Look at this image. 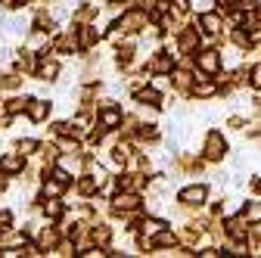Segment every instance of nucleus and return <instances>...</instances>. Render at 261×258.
<instances>
[{"label":"nucleus","mask_w":261,"mask_h":258,"mask_svg":"<svg viewBox=\"0 0 261 258\" xmlns=\"http://www.w3.org/2000/svg\"><path fill=\"white\" fill-rule=\"evenodd\" d=\"M112 202H115V205H112V212H118V215H121V212H124V215H130V212H137V209H140V196H137V190H121Z\"/></svg>","instance_id":"1"},{"label":"nucleus","mask_w":261,"mask_h":258,"mask_svg":"<svg viewBox=\"0 0 261 258\" xmlns=\"http://www.w3.org/2000/svg\"><path fill=\"white\" fill-rule=\"evenodd\" d=\"M196 69H199L202 75H218V69H221L218 50H202L199 56H196Z\"/></svg>","instance_id":"2"},{"label":"nucleus","mask_w":261,"mask_h":258,"mask_svg":"<svg viewBox=\"0 0 261 258\" xmlns=\"http://www.w3.org/2000/svg\"><path fill=\"white\" fill-rule=\"evenodd\" d=\"M124 31H140V28H146V16H143V10L140 7H130L124 16H121V22H118Z\"/></svg>","instance_id":"3"},{"label":"nucleus","mask_w":261,"mask_h":258,"mask_svg":"<svg viewBox=\"0 0 261 258\" xmlns=\"http://www.w3.org/2000/svg\"><path fill=\"white\" fill-rule=\"evenodd\" d=\"M202 152H205V159H212V162H215V159H221V156L227 152V140H224L218 131H212V134L205 137V149H202Z\"/></svg>","instance_id":"4"},{"label":"nucleus","mask_w":261,"mask_h":258,"mask_svg":"<svg viewBox=\"0 0 261 258\" xmlns=\"http://www.w3.org/2000/svg\"><path fill=\"white\" fill-rule=\"evenodd\" d=\"M180 202L184 205H202L205 202V187H187V190H180Z\"/></svg>","instance_id":"5"},{"label":"nucleus","mask_w":261,"mask_h":258,"mask_svg":"<svg viewBox=\"0 0 261 258\" xmlns=\"http://www.w3.org/2000/svg\"><path fill=\"white\" fill-rule=\"evenodd\" d=\"M0 171H4V174H16V171H22V152H10V156L0 159Z\"/></svg>","instance_id":"6"},{"label":"nucleus","mask_w":261,"mask_h":258,"mask_svg":"<svg viewBox=\"0 0 261 258\" xmlns=\"http://www.w3.org/2000/svg\"><path fill=\"white\" fill-rule=\"evenodd\" d=\"M227 227H230V237L233 240H246V234H249V218L243 215V218H233V221H227Z\"/></svg>","instance_id":"7"},{"label":"nucleus","mask_w":261,"mask_h":258,"mask_svg":"<svg viewBox=\"0 0 261 258\" xmlns=\"http://www.w3.org/2000/svg\"><path fill=\"white\" fill-rule=\"evenodd\" d=\"M28 115H31V121H44V118L50 115V103H44V100H31V103H28Z\"/></svg>","instance_id":"8"},{"label":"nucleus","mask_w":261,"mask_h":258,"mask_svg":"<svg viewBox=\"0 0 261 258\" xmlns=\"http://www.w3.org/2000/svg\"><path fill=\"white\" fill-rule=\"evenodd\" d=\"M196 47H199V35H196L193 28L180 31V53H193Z\"/></svg>","instance_id":"9"},{"label":"nucleus","mask_w":261,"mask_h":258,"mask_svg":"<svg viewBox=\"0 0 261 258\" xmlns=\"http://www.w3.org/2000/svg\"><path fill=\"white\" fill-rule=\"evenodd\" d=\"M121 124V112L112 109V106H103V115H100V127H118Z\"/></svg>","instance_id":"10"},{"label":"nucleus","mask_w":261,"mask_h":258,"mask_svg":"<svg viewBox=\"0 0 261 258\" xmlns=\"http://www.w3.org/2000/svg\"><path fill=\"white\" fill-rule=\"evenodd\" d=\"M149 69H152L155 75H165V72H171V59H168L165 53H155V56L149 59Z\"/></svg>","instance_id":"11"},{"label":"nucleus","mask_w":261,"mask_h":258,"mask_svg":"<svg viewBox=\"0 0 261 258\" xmlns=\"http://www.w3.org/2000/svg\"><path fill=\"white\" fill-rule=\"evenodd\" d=\"M38 75H41V78H47V81H53V78L59 75V66H56V59H41V66H38Z\"/></svg>","instance_id":"12"},{"label":"nucleus","mask_w":261,"mask_h":258,"mask_svg":"<svg viewBox=\"0 0 261 258\" xmlns=\"http://www.w3.org/2000/svg\"><path fill=\"white\" fill-rule=\"evenodd\" d=\"M199 25L208 31V35H218V28H221V16H218V13H205V16H199Z\"/></svg>","instance_id":"13"},{"label":"nucleus","mask_w":261,"mask_h":258,"mask_svg":"<svg viewBox=\"0 0 261 258\" xmlns=\"http://www.w3.org/2000/svg\"><path fill=\"white\" fill-rule=\"evenodd\" d=\"M93 41H96V31H93L90 25H84V28H81V35H78V47H81V50H90Z\"/></svg>","instance_id":"14"},{"label":"nucleus","mask_w":261,"mask_h":258,"mask_svg":"<svg viewBox=\"0 0 261 258\" xmlns=\"http://www.w3.org/2000/svg\"><path fill=\"white\" fill-rule=\"evenodd\" d=\"M28 103H31V100H25V96H16V100H10V103H7V112H10V115L28 112Z\"/></svg>","instance_id":"15"},{"label":"nucleus","mask_w":261,"mask_h":258,"mask_svg":"<svg viewBox=\"0 0 261 258\" xmlns=\"http://www.w3.org/2000/svg\"><path fill=\"white\" fill-rule=\"evenodd\" d=\"M152 243H155L159 249H168V246H174V243H177V237H174V234H168V230H159Z\"/></svg>","instance_id":"16"},{"label":"nucleus","mask_w":261,"mask_h":258,"mask_svg":"<svg viewBox=\"0 0 261 258\" xmlns=\"http://www.w3.org/2000/svg\"><path fill=\"white\" fill-rule=\"evenodd\" d=\"M118 187H121V190H140V187H143V177H140V174H127V177L118 180Z\"/></svg>","instance_id":"17"},{"label":"nucleus","mask_w":261,"mask_h":258,"mask_svg":"<svg viewBox=\"0 0 261 258\" xmlns=\"http://www.w3.org/2000/svg\"><path fill=\"white\" fill-rule=\"evenodd\" d=\"M96 187H100V180H96V177H81L78 180V193H81V196H90Z\"/></svg>","instance_id":"18"},{"label":"nucleus","mask_w":261,"mask_h":258,"mask_svg":"<svg viewBox=\"0 0 261 258\" xmlns=\"http://www.w3.org/2000/svg\"><path fill=\"white\" fill-rule=\"evenodd\" d=\"M56 50H62V53H69V50H81V47H78V41H75L72 35H62V38L56 41Z\"/></svg>","instance_id":"19"},{"label":"nucleus","mask_w":261,"mask_h":258,"mask_svg":"<svg viewBox=\"0 0 261 258\" xmlns=\"http://www.w3.org/2000/svg\"><path fill=\"white\" fill-rule=\"evenodd\" d=\"M62 190H65V184H62L59 177H53V180H47V184H44V196H59Z\"/></svg>","instance_id":"20"},{"label":"nucleus","mask_w":261,"mask_h":258,"mask_svg":"<svg viewBox=\"0 0 261 258\" xmlns=\"http://www.w3.org/2000/svg\"><path fill=\"white\" fill-rule=\"evenodd\" d=\"M106 243H109V227L96 224V227H93V246H106Z\"/></svg>","instance_id":"21"},{"label":"nucleus","mask_w":261,"mask_h":258,"mask_svg":"<svg viewBox=\"0 0 261 258\" xmlns=\"http://www.w3.org/2000/svg\"><path fill=\"white\" fill-rule=\"evenodd\" d=\"M137 100H140V103H159L162 96H159V90H152V87H143V90H137Z\"/></svg>","instance_id":"22"},{"label":"nucleus","mask_w":261,"mask_h":258,"mask_svg":"<svg viewBox=\"0 0 261 258\" xmlns=\"http://www.w3.org/2000/svg\"><path fill=\"white\" fill-rule=\"evenodd\" d=\"M215 90H218V87H215L212 81H202V84H196V87H193V93H196V96H202V100H205V96H215Z\"/></svg>","instance_id":"23"},{"label":"nucleus","mask_w":261,"mask_h":258,"mask_svg":"<svg viewBox=\"0 0 261 258\" xmlns=\"http://www.w3.org/2000/svg\"><path fill=\"white\" fill-rule=\"evenodd\" d=\"M25 243V237H19V234H7V237H0V249H13V246H22Z\"/></svg>","instance_id":"24"},{"label":"nucleus","mask_w":261,"mask_h":258,"mask_svg":"<svg viewBox=\"0 0 261 258\" xmlns=\"http://www.w3.org/2000/svg\"><path fill=\"white\" fill-rule=\"evenodd\" d=\"M140 227H143V237H155L162 227H165V224H162V221H152V218H149V221H143V224H140Z\"/></svg>","instance_id":"25"},{"label":"nucleus","mask_w":261,"mask_h":258,"mask_svg":"<svg viewBox=\"0 0 261 258\" xmlns=\"http://www.w3.org/2000/svg\"><path fill=\"white\" fill-rule=\"evenodd\" d=\"M44 212H47L50 218H59V215H62V205L56 202V196H47V202H44Z\"/></svg>","instance_id":"26"},{"label":"nucleus","mask_w":261,"mask_h":258,"mask_svg":"<svg viewBox=\"0 0 261 258\" xmlns=\"http://www.w3.org/2000/svg\"><path fill=\"white\" fill-rule=\"evenodd\" d=\"M56 243H59V237H56V230H50V227H47V230L41 234V249H53Z\"/></svg>","instance_id":"27"},{"label":"nucleus","mask_w":261,"mask_h":258,"mask_svg":"<svg viewBox=\"0 0 261 258\" xmlns=\"http://www.w3.org/2000/svg\"><path fill=\"white\" fill-rule=\"evenodd\" d=\"M174 87L177 90H190V72H174Z\"/></svg>","instance_id":"28"},{"label":"nucleus","mask_w":261,"mask_h":258,"mask_svg":"<svg viewBox=\"0 0 261 258\" xmlns=\"http://www.w3.org/2000/svg\"><path fill=\"white\" fill-rule=\"evenodd\" d=\"M246 218H249V221H261V202H252V205L246 209Z\"/></svg>","instance_id":"29"},{"label":"nucleus","mask_w":261,"mask_h":258,"mask_svg":"<svg viewBox=\"0 0 261 258\" xmlns=\"http://www.w3.org/2000/svg\"><path fill=\"white\" fill-rule=\"evenodd\" d=\"M233 44H237V47H249V44H252V38L246 35V31H237V35H233Z\"/></svg>","instance_id":"30"},{"label":"nucleus","mask_w":261,"mask_h":258,"mask_svg":"<svg viewBox=\"0 0 261 258\" xmlns=\"http://www.w3.org/2000/svg\"><path fill=\"white\" fill-rule=\"evenodd\" d=\"M62 149L69 152V156H78V152H81V149H78V143H75V140H69V137L62 140Z\"/></svg>","instance_id":"31"},{"label":"nucleus","mask_w":261,"mask_h":258,"mask_svg":"<svg viewBox=\"0 0 261 258\" xmlns=\"http://www.w3.org/2000/svg\"><path fill=\"white\" fill-rule=\"evenodd\" d=\"M35 149H38V143H35V140H22V143H19V152H22V156L35 152Z\"/></svg>","instance_id":"32"},{"label":"nucleus","mask_w":261,"mask_h":258,"mask_svg":"<svg viewBox=\"0 0 261 258\" xmlns=\"http://www.w3.org/2000/svg\"><path fill=\"white\" fill-rule=\"evenodd\" d=\"M10 224H13V218H10L7 212H0V234H7V230H10Z\"/></svg>","instance_id":"33"},{"label":"nucleus","mask_w":261,"mask_h":258,"mask_svg":"<svg viewBox=\"0 0 261 258\" xmlns=\"http://www.w3.org/2000/svg\"><path fill=\"white\" fill-rule=\"evenodd\" d=\"M19 69H22V72H31V69H35V59H31V56H22V59H19Z\"/></svg>","instance_id":"34"},{"label":"nucleus","mask_w":261,"mask_h":258,"mask_svg":"<svg viewBox=\"0 0 261 258\" xmlns=\"http://www.w3.org/2000/svg\"><path fill=\"white\" fill-rule=\"evenodd\" d=\"M249 81H252L255 87H261V66H255V69L249 72Z\"/></svg>","instance_id":"35"},{"label":"nucleus","mask_w":261,"mask_h":258,"mask_svg":"<svg viewBox=\"0 0 261 258\" xmlns=\"http://www.w3.org/2000/svg\"><path fill=\"white\" fill-rule=\"evenodd\" d=\"M155 137H159L155 127H143V131H140V140H155Z\"/></svg>","instance_id":"36"},{"label":"nucleus","mask_w":261,"mask_h":258,"mask_svg":"<svg viewBox=\"0 0 261 258\" xmlns=\"http://www.w3.org/2000/svg\"><path fill=\"white\" fill-rule=\"evenodd\" d=\"M41 152H44V162H47V165L56 159V149H53V146H41Z\"/></svg>","instance_id":"37"},{"label":"nucleus","mask_w":261,"mask_h":258,"mask_svg":"<svg viewBox=\"0 0 261 258\" xmlns=\"http://www.w3.org/2000/svg\"><path fill=\"white\" fill-rule=\"evenodd\" d=\"M90 16H93V7H84V10H78V16H75V19H78V22H87Z\"/></svg>","instance_id":"38"},{"label":"nucleus","mask_w":261,"mask_h":258,"mask_svg":"<svg viewBox=\"0 0 261 258\" xmlns=\"http://www.w3.org/2000/svg\"><path fill=\"white\" fill-rule=\"evenodd\" d=\"M0 4H4V7H10V10H13V7H25L28 0H0Z\"/></svg>","instance_id":"39"},{"label":"nucleus","mask_w":261,"mask_h":258,"mask_svg":"<svg viewBox=\"0 0 261 258\" xmlns=\"http://www.w3.org/2000/svg\"><path fill=\"white\" fill-rule=\"evenodd\" d=\"M221 7H240V4H246V0H218Z\"/></svg>","instance_id":"40"},{"label":"nucleus","mask_w":261,"mask_h":258,"mask_svg":"<svg viewBox=\"0 0 261 258\" xmlns=\"http://www.w3.org/2000/svg\"><path fill=\"white\" fill-rule=\"evenodd\" d=\"M187 4H190V0H174V10H177V13H184V10H187Z\"/></svg>","instance_id":"41"},{"label":"nucleus","mask_w":261,"mask_h":258,"mask_svg":"<svg viewBox=\"0 0 261 258\" xmlns=\"http://www.w3.org/2000/svg\"><path fill=\"white\" fill-rule=\"evenodd\" d=\"M121 4H124V7L130 10V7H140V4H143V0H121Z\"/></svg>","instance_id":"42"},{"label":"nucleus","mask_w":261,"mask_h":258,"mask_svg":"<svg viewBox=\"0 0 261 258\" xmlns=\"http://www.w3.org/2000/svg\"><path fill=\"white\" fill-rule=\"evenodd\" d=\"M252 237H255V240H261V221H255V230H252Z\"/></svg>","instance_id":"43"},{"label":"nucleus","mask_w":261,"mask_h":258,"mask_svg":"<svg viewBox=\"0 0 261 258\" xmlns=\"http://www.w3.org/2000/svg\"><path fill=\"white\" fill-rule=\"evenodd\" d=\"M252 190H255V193H261V180H252Z\"/></svg>","instance_id":"44"},{"label":"nucleus","mask_w":261,"mask_h":258,"mask_svg":"<svg viewBox=\"0 0 261 258\" xmlns=\"http://www.w3.org/2000/svg\"><path fill=\"white\" fill-rule=\"evenodd\" d=\"M258 19H261V10H258Z\"/></svg>","instance_id":"45"},{"label":"nucleus","mask_w":261,"mask_h":258,"mask_svg":"<svg viewBox=\"0 0 261 258\" xmlns=\"http://www.w3.org/2000/svg\"><path fill=\"white\" fill-rule=\"evenodd\" d=\"M159 4H165V0H159Z\"/></svg>","instance_id":"46"}]
</instances>
